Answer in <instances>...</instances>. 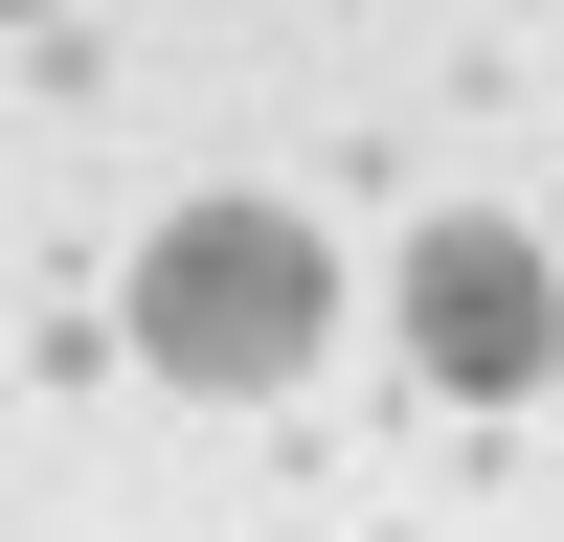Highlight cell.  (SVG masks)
<instances>
[{
  "instance_id": "1",
  "label": "cell",
  "mask_w": 564,
  "mask_h": 542,
  "mask_svg": "<svg viewBox=\"0 0 564 542\" xmlns=\"http://www.w3.org/2000/svg\"><path fill=\"white\" fill-rule=\"evenodd\" d=\"M316 339H339V249H316L294 204H181L159 249H135V361H159V384L249 406V384H294Z\"/></svg>"
},
{
  "instance_id": "2",
  "label": "cell",
  "mask_w": 564,
  "mask_h": 542,
  "mask_svg": "<svg viewBox=\"0 0 564 542\" xmlns=\"http://www.w3.org/2000/svg\"><path fill=\"white\" fill-rule=\"evenodd\" d=\"M406 361H430L452 406H520L564 361V249L542 226H430V249H406Z\"/></svg>"
},
{
  "instance_id": "3",
  "label": "cell",
  "mask_w": 564,
  "mask_h": 542,
  "mask_svg": "<svg viewBox=\"0 0 564 542\" xmlns=\"http://www.w3.org/2000/svg\"><path fill=\"white\" fill-rule=\"evenodd\" d=\"M542 249H564V226H542Z\"/></svg>"
}]
</instances>
